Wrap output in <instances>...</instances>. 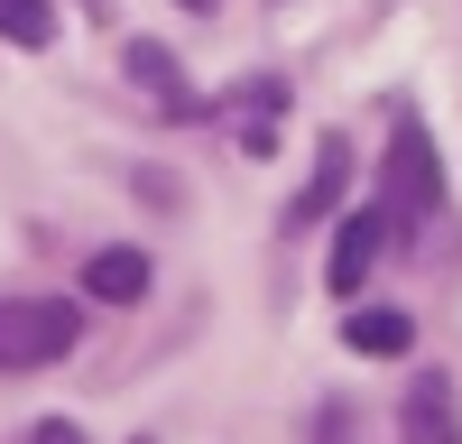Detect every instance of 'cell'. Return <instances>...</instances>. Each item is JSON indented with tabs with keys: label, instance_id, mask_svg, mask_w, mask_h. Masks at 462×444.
Listing matches in <instances>:
<instances>
[{
	"label": "cell",
	"instance_id": "52a82bcc",
	"mask_svg": "<svg viewBox=\"0 0 462 444\" xmlns=\"http://www.w3.org/2000/svg\"><path fill=\"white\" fill-rule=\"evenodd\" d=\"M342 343H352V352H370V361H398V352L416 343V324H407L398 306H361L352 324H342Z\"/></svg>",
	"mask_w": 462,
	"mask_h": 444
},
{
	"label": "cell",
	"instance_id": "8fae6325",
	"mask_svg": "<svg viewBox=\"0 0 462 444\" xmlns=\"http://www.w3.org/2000/svg\"><path fill=\"white\" fill-rule=\"evenodd\" d=\"M185 10H195V19H204V10H213V0H185Z\"/></svg>",
	"mask_w": 462,
	"mask_h": 444
},
{
	"label": "cell",
	"instance_id": "5b68a950",
	"mask_svg": "<svg viewBox=\"0 0 462 444\" xmlns=\"http://www.w3.org/2000/svg\"><path fill=\"white\" fill-rule=\"evenodd\" d=\"M130 84L148 93V102H158V111H195V93H185V74H176V56L158 47V37H130Z\"/></svg>",
	"mask_w": 462,
	"mask_h": 444
},
{
	"label": "cell",
	"instance_id": "277c9868",
	"mask_svg": "<svg viewBox=\"0 0 462 444\" xmlns=\"http://www.w3.org/2000/svg\"><path fill=\"white\" fill-rule=\"evenodd\" d=\"M389 232H398L389 213H352V222L333 232V269H324V278H333V296H352V287L370 278V259L389 250Z\"/></svg>",
	"mask_w": 462,
	"mask_h": 444
},
{
	"label": "cell",
	"instance_id": "3957f363",
	"mask_svg": "<svg viewBox=\"0 0 462 444\" xmlns=\"http://www.w3.org/2000/svg\"><path fill=\"white\" fill-rule=\"evenodd\" d=\"M398 444H462V398L444 370H416V389L398 407Z\"/></svg>",
	"mask_w": 462,
	"mask_h": 444
},
{
	"label": "cell",
	"instance_id": "7a4b0ae2",
	"mask_svg": "<svg viewBox=\"0 0 462 444\" xmlns=\"http://www.w3.org/2000/svg\"><path fill=\"white\" fill-rule=\"evenodd\" d=\"M379 195H389V222H426L444 204V167H435V139L426 130H398L389 139V167H379Z\"/></svg>",
	"mask_w": 462,
	"mask_h": 444
},
{
	"label": "cell",
	"instance_id": "9c48e42d",
	"mask_svg": "<svg viewBox=\"0 0 462 444\" xmlns=\"http://www.w3.org/2000/svg\"><path fill=\"white\" fill-rule=\"evenodd\" d=\"M0 37H10V47H47L56 37V0H0Z\"/></svg>",
	"mask_w": 462,
	"mask_h": 444
},
{
	"label": "cell",
	"instance_id": "ba28073f",
	"mask_svg": "<svg viewBox=\"0 0 462 444\" xmlns=\"http://www.w3.org/2000/svg\"><path fill=\"white\" fill-rule=\"evenodd\" d=\"M342 176H352V148L324 139V158H315V176H305V195L287 204V222H324V213H333V195H342Z\"/></svg>",
	"mask_w": 462,
	"mask_h": 444
},
{
	"label": "cell",
	"instance_id": "6da1fadb",
	"mask_svg": "<svg viewBox=\"0 0 462 444\" xmlns=\"http://www.w3.org/2000/svg\"><path fill=\"white\" fill-rule=\"evenodd\" d=\"M84 343V315L65 296H0V370H47Z\"/></svg>",
	"mask_w": 462,
	"mask_h": 444
},
{
	"label": "cell",
	"instance_id": "30bf717a",
	"mask_svg": "<svg viewBox=\"0 0 462 444\" xmlns=\"http://www.w3.org/2000/svg\"><path fill=\"white\" fill-rule=\"evenodd\" d=\"M28 444H84V426H74V417H47V426H37Z\"/></svg>",
	"mask_w": 462,
	"mask_h": 444
},
{
	"label": "cell",
	"instance_id": "8992f818",
	"mask_svg": "<svg viewBox=\"0 0 462 444\" xmlns=\"http://www.w3.org/2000/svg\"><path fill=\"white\" fill-rule=\"evenodd\" d=\"M84 287L102 296V306H139V296H148V259H139V250H93Z\"/></svg>",
	"mask_w": 462,
	"mask_h": 444
}]
</instances>
